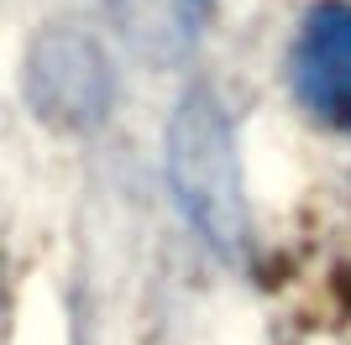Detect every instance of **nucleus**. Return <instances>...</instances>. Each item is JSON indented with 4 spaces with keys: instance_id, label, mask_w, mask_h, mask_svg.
<instances>
[{
    "instance_id": "f257e3e1",
    "label": "nucleus",
    "mask_w": 351,
    "mask_h": 345,
    "mask_svg": "<svg viewBox=\"0 0 351 345\" xmlns=\"http://www.w3.org/2000/svg\"><path fill=\"white\" fill-rule=\"evenodd\" d=\"M168 172H173L184 209L205 230V241H215L220 251H236L247 235V204H241L231 131L210 94H189L178 105L173 126H168Z\"/></svg>"
},
{
    "instance_id": "f03ea898",
    "label": "nucleus",
    "mask_w": 351,
    "mask_h": 345,
    "mask_svg": "<svg viewBox=\"0 0 351 345\" xmlns=\"http://www.w3.org/2000/svg\"><path fill=\"white\" fill-rule=\"evenodd\" d=\"M293 94L304 110L330 131L351 136V5L325 0L304 16V27L293 37Z\"/></svg>"
}]
</instances>
